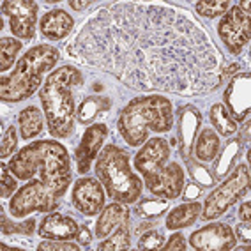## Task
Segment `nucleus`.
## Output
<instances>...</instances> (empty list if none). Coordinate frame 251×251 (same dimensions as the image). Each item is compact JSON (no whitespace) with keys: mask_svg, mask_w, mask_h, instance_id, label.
Wrapping results in <instances>:
<instances>
[{"mask_svg":"<svg viewBox=\"0 0 251 251\" xmlns=\"http://www.w3.org/2000/svg\"><path fill=\"white\" fill-rule=\"evenodd\" d=\"M163 250L166 251H184L186 250V241H184V235L182 233H174L170 239H168V242H166L165 246H163Z\"/></svg>","mask_w":251,"mask_h":251,"instance_id":"c9c22d12","label":"nucleus"},{"mask_svg":"<svg viewBox=\"0 0 251 251\" xmlns=\"http://www.w3.org/2000/svg\"><path fill=\"white\" fill-rule=\"evenodd\" d=\"M106 136H108V127L104 124H92L85 129L76 152H75L76 170L80 174H87L90 170V165L98 157L99 149L103 147Z\"/></svg>","mask_w":251,"mask_h":251,"instance_id":"2eb2a0df","label":"nucleus"},{"mask_svg":"<svg viewBox=\"0 0 251 251\" xmlns=\"http://www.w3.org/2000/svg\"><path fill=\"white\" fill-rule=\"evenodd\" d=\"M241 147L242 144L239 140H230L228 144L225 145V149L221 151V154L214 157V180H223L226 175L232 172V168L235 166V161H237L239 154H241Z\"/></svg>","mask_w":251,"mask_h":251,"instance_id":"412c9836","label":"nucleus"},{"mask_svg":"<svg viewBox=\"0 0 251 251\" xmlns=\"http://www.w3.org/2000/svg\"><path fill=\"white\" fill-rule=\"evenodd\" d=\"M94 170L108 197H112L115 202L135 203L142 197L144 180L129 166V156L124 149L106 145L99 152Z\"/></svg>","mask_w":251,"mask_h":251,"instance_id":"423d86ee","label":"nucleus"},{"mask_svg":"<svg viewBox=\"0 0 251 251\" xmlns=\"http://www.w3.org/2000/svg\"><path fill=\"white\" fill-rule=\"evenodd\" d=\"M152 228V223L151 221H147V223H138L135 228V235H142L144 232H147V230Z\"/></svg>","mask_w":251,"mask_h":251,"instance_id":"a19ab883","label":"nucleus"},{"mask_svg":"<svg viewBox=\"0 0 251 251\" xmlns=\"http://www.w3.org/2000/svg\"><path fill=\"white\" fill-rule=\"evenodd\" d=\"M248 188H250V168L248 165L235 166V170L228 179L207 197L202 207V218L216 220L223 216L242 197V193H246Z\"/></svg>","mask_w":251,"mask_h":251,"instance_id":"0eeeda50","label":"nucleus"},{"mask_svg":"<svg viewBox=\"0 0 251 251\" xmlns=\"http://www.w3.org/2000/svg\"><path fill=\"white\" fill-rule=\"evenodd\" d=\"M73 205L76 211L85 216H96L104 207V189L103 184L92 177H81L73 186L71 195Z\"/></svg>","mask_w":251,"mask_h":251,"instance_id":"ddd939ff","label":"nucleus"},{"mask_svg":"<svg viewBox=\"0 0 251 251\" xmlns=\"http://www.w3.org/2000/svg\"><path fill=\"white\" fill-rule=\"evenodd\" d=\"M112 108V101L104 96H89L81 101L76 110V119L80 124H90L98 115H103Z\"/></svg>","mask_w":251,"mask_h":251,"instance_id":"5701e85b","label":"nucleus"},{"mask_svg":"<svg viewBox=\"0 0 251 251\" xmlns=\"http://www.w3.org/2000/svg\"><path fill=\"white\" fill-rule=\"evenodd\" d=\"M0 168H2V188H0V193H2V198H9L18 189V182L11 174L9 166L2 165Z\"/></svg>","mask_w":251,"mask_h":251,"instance_id":"f704fd0d","label":"nucleus"},{"mask_svg":"<svg viewBox=\"0 0 251 251\" xmlns=\"http://www.w3.org/2000/svg\"><path fill=\"white\" fill-rule=\"evenodd\" d=\"M131 232L127 223H122L121 226H117L115 233L110 237H104L103 241L99 242L98 250L99 251H127L131 248Z\"/></svg>","mask_w":251,"mask_h":251,"instance_id":"393cba45","label":"nucleus"},{"mask_svg":"<svg viewBox=\"0 0 251 251\" xmlns=\"http://www.w3.org/2000/svg\"><path fill=\"white\" fill-rule=\"evenodd\" d=\"M200 211H202V205L197 200L195 202L182 203V205H177L166 216V228L179 230V228H186V226H191L200 218V214H202Z\"/></svg>","mask_w":251,"mask_h":251,"instance_id":"aec40b11","label":"nucleus"},{"mask_svg":"<svg viewBox=\"0 0 251 251\" xmlns=\"http://www.w3.org/2000/svg\"><path fill=\"white\" fill-rule=\"evenodd\" d=\"M235 235L232 228L225 223L207 225L191 233L189 244L198 251H228L235 246Z\"/></svg>","mask_w":251,"mask_h":251,"instance_id":"f8f14e48","label":"nucleus"},{"mask_svg":"<svg viewBox=\"0 0 251 251\" xmlns=\"http://www.w3.org/2000/svg\"><path fill=\"white\" fill-rule=\"evenodd\" d=\"M195 156L200 159V161H212L218 152H220V136L216 135L211 127H207L200 133L197 142V147H193Z\"/></svg>","mask_w":251,"mask_h":251,"instance_id":"b1692460","label":"nucleus"},{"mask_svg":"<svg viewBox=\"0 0 251 251\" xmlns=\"http://www.w3.org/2000/svg\"><path fill=\"white\" fill-rule=\"evenodd\" d=\"M241 144H248L250 142V121L244 124V129H242V138H237Z\"/></svg>","mask_w":251,"mask_h":251,"instance_id":"37998d69","label":"nucleus"},{"mask_svg":"<svg viewBox=\"0 0 251 251\" xmlns=\"http://www.w3.org/2000/svg\"><path fill=\"white\" fill-rule=\"evenodd\" d=\"M7 166L20 180H32L37 175V182L58 202L62 200L71 182L68 149L55 140H39L20 149L18 154L11 157Z\"/></svg>","mask_w":251,"mask_h":251,"instance_id":"f03ea898","label":"nucleus"},{"mask_svg":"<svg viewBox=\"0 0 251 251\" xmlns=\"http://www.w3.org/2000/svg\"><path fill=\"white\" fill-rule=\"evenodd\" d=\"M239 218H241L244 223H250L251 221V203H250V200H246V202L239 207Z\"/></svg>","mask_w":251,"mask_h":251,"instance_id":"ea45409f","label":"nucleus"},{"mask_svg":"<svg viewBox=\"0 0 251 251\" xmlns=\"http://www.w3.org/2000/svg\"><path fill=\"white\" fill-rule=\"evenodd\" d=\"M225 104L228 115L235 122H242L250 117L251 106V75L250 73H237L230 80L225 90Z\"/></svg>","mask_w":251,"mask_h":251,"instance_id":"9d476101","label":"nucleus"},{"mask_svg":"<svg viewBox=\"0 0 251 251\" xmlns=\"http://www.w3.org/2000/svg\"><path fill=\"white\" fill-rule=\"evenodd\" d=\"M211 124L216 127V131L223 136H232L237 131V122L228 115L226 108L223 104H212L211 108Z\"/></svg>","mask_w":251,"mask_h":251,"instance_id":"a878e982","label":"nucleus"},{"mask_svg":"<svg viewBox=\"0 0 251 251\" xmlns=\"http://www.w3.org/2000/svg\"><path fill=\"white\" fill-rule=\"evenodd\" d=\"M117 127L129 147H140L147 142L151 131L168 133L174 127V108L163 96L136 98L126 104Z\"/></svg>","mask_w":251,"mask_h":251,"instance_id":"20e7f679","label":"nucleus"},{"mask_svg":"<svg viewBox=\"0 0 251 251\" xmlns=\"http://www.w3.org/2000/svg\"><path fill=\"white\" fill-rule=\"evenodd\" d=\"M16 144H18V140H16V127H14V126H9V127L4 131V135H2V144H0V156H2V159L14 156Z\"/></svg>","mask_w":251,"mask_h":251,"instance_id":"473e14b6","label":"nucleus"},{"mask_svg":"<svg viewBox=\"0 0 251 251\" xmlns=\"http://www.w3.org/2000/svg\"><path fill=\"white\" fill-rule=\"evenodd\" d=\"M76 241H78V244L80 246H89L90 244V232H89V228L87 226H80V230H78V235H76Z\"/></svg>","mask_w":251,"mask_h":251,"instance_id":"58836bf2","label":"nucleus"},{"mask_svg":"<svg viewBox=\"0 0 251 251\" xmlns=\"http://www.w3.org/2000/svg\"><path fill=\"white\" fill-rule=\"evenodd\" d=\"M78 230H80V225L73 218L60 214V212H53V214H48L45 220L41 221L37 233L43 239L73 241V239H76Z\"/></svg>","mask_w":251,"mask_h":251,"instance_id":"f3484780","label":"nucleus"},{"mask_svg":"<svg viewBox=\"0 0 251 251\" xmlns=\"http://www.w3.org/2000/svg\"><path fill=\"white\" fill-rule=\"evenodd\" d=\"M20 50H22V43L13 37H2L0 41V71H7L14 64L16 60V55L20 53Z\"/></svg>","mask_w":251,"mask_h":251,"instance_id":"cd10ccee","label":"nucleus"},{"mask_svg":"<svg viewBox=\"0 0 251 251\" xmlns=\"http://www.w3.org/2000/svg\"><path fill=\"white\" fill-rule=\"evenodd\" d=\"M2 211V232L4 235L7 233H22V235H30L36 228V220H27V221H22V223H14L7 218V212L4 209H0Z\"/></svg>","mask_w":251,"mask_h":251,"instance_id":"c85d7f7f","label":"nucleus"},{"mask_svg":"<svg viewBox=\"0 0 251 251\" xmlns=\"http://www.w3.org/2000/svg\"><path fill=\"white\" fill-rule=\"evenodd\" d=\"M58 62V50L51 45H39L22 55L16 68L0 78V98L7 103H20L30 98L43 83L45 73Z\"/></svg>","mask_w":251,"mask_h":251,"instance_id":"39448f33","label":"nucleus"},{"mask_svg":"<svg viewBox=\"0 0 251 251\" xmlns=\"http://www.w3.org/2000/svg\"><path fill=\"white\" fill-rule=\"evenodd\" d=\"M140 92L207 94L223 80V58L186 9L159 2H117L83 22L66 48Z\"/></svg>","mask_w":251,"mask_h":251,"instance_id":"f257e3e1","label":"nucleus"},{"mask_svg":"<svg viewBox=\"0 0 251 251\" xmlns=\"http://www.w3.org/2000/svg\"><path fill=\"white\" fill-rule=\"evenodd\" d=\"M186 163H188L189 174H191V177H193V182L202 184V186H205V188L214 186L216 184L214 177H212V174L207 170L205 166L200 165V163H197V161H193V159H189V157L186 159Z\"/></svg>","mask_w":251,"mask_h":251,"instance_id":"7c9ffc66","label":"nucleus"},{"mask_svg":"<svg viewBox=\"0 0 251 251\" xmlns=\"http://www.w3.org/2000/svg\"><path fill=\"white\" fill-rule=\"evenodd\" d=\"M177 113H179V151L180 156L188 159L193 154L195 138L202 124V113L191 104L180 106Z\"/></svg>","mask_w":251,"mask_h":251,"instance_id":"dca6fc26","label":"nucleus"},{"mask_svg":"<svg viewBox=\"0 0 251 251\" xmlns=\"http://www.w3.org/2000/svg\"><path fill=\"white\" fill-rule=\"evenodd\" d=\"M39 251H78L80 244H75L71 241H53V239H46L37 246Z\"/></svg>","mask_w":251,"mask_h":251,"instance_id":"72a5a7b5","label":"nucleus"},{"mask_svg":"<svg viewBox=\"0 0 251 251\" xmlns=\"http://www.w3.org/2000/svg\"><path fill=\"white\" fill-rule=\"evenodd\" d=\"M145 186L154 197H161L166 200H175L182 193L184 186V170L179 163L165 165L154 175H149L144 179Z\"/></svg>","mask_w":251,"mask_h":251,"instance_id":"9b49d317","label":"nucleus"},{"mask_svg":"<svg viewBox=\"0 0 251 251\" xmlns=\"http://www.w3.org/2000/svg\"><path fill=\"white\" fill-rule=\"evenodd\" d=\"M2 13L9 18L13 36L20 39H32L36 34L39 5L34 0H5L2 2Z\"/></svg>","mask_w":251,"mask_h":251,"instance_id":"1a4fd4ad","label":"nucleus"},{"mask_svg":"<svg viewBox=\"0 0 251 251\" xmlns=\"http://www.w3.org/2000/svg\"><path fill=\"white\" fill-rule=\"evenodd\" d=\"M195 9L200 16L203 18H216L220 14H225L230 9V2L226 0H212V2H197L195 4Z\"/></svg>","mask_w":251,"mask_h":251,"instance_id":"c756f323","label":"nucleus"},{"mask_svg":"<svg viewBox=\"0 0 251 251\" xmlns=\"http://www.w3.org/2000/svg\"><path fill=\"white\" fill-rule=\"evenodd\" d=\"M218 34L225 46L228 48L232 55H241L242 50L246 48L251 39V23L250 13L242 11L239 5L230 7L223 14L218 25Z\"/></svg>","mask_w":251,"mask_h":251,"instance_id":"6e6552de","label":"nucleus"},{"mask_svg":"<svg viewBox=\"0 0 251 251\" xmlns=\"http://www.w3.org/2000/svg\"><path fill=\"white\" fill-rule=\"evenodd\" d=\"M200 193H202V189L198 188L197 182H189L188 186H186V189H184V200H197L198 197H200Z\"/></svg>","mask_w":251,"mask_h":251,"instance_id":"e433bc0d","label":"nucleus"},{"mask_svg":"<svg viewBox=\"0 0 251 251\" xmlns=\"http://www.w3.org/2000/svg\"><path fill=\"white\" fill-rule=\"evenodd\" d=\"M18 127L23 140H32L39 136L43 133V129H45V122H43V115H41L39 108H23L18 115Z\"/></svg>","mask_w":251,"mask_h":251,"instance_id":"4be33fe9","label":"nucleus"},{"mask_svg":"<svg viewBox=\"0 0 251 251\" xmlns=\"http://www.w3.org/2000/svg\"><path fill=\"white\" fill-rule=\"evenodd\" d=\"M75 27V20L64 9H53L41 18V34L50 41H60L69 36Z\"/></svg>","mask_w":251,"mask_h":251,"instance_id":"a211bd4d","label":"nucleus"},{"mask_svg":"<svg viewBox=\"0 0 251 251\" xmlns=\"http://www.w3.org/2000/svg\"><path fill=\"white\" fill-rule=\"evenodd\" d=\"M170 157V145L165 138H151L135 156V168L142 177H149L159 172Z\"/></svg>","mask_w":251,"mask_h":251,"instance_id":"4468645a","label":"nucleus"},{"mask_svg":"<svg viewBox=\"0 0 251 251\" xmlns=\"http://www.w3.org/2000/svg\"><path fill=\"white\" fill-rule=\"evenodd\" d=\"M168 202L166 198L159 197H149V198H140L138 205H136V214L140 218H147V220H154L159 218L168 211Z\"/></svg>","mask_w":251,"mask_h":251,"instance_id":"bb28decb","label":"nucleus"},{"mask_svg":"<svg viewBox=\"0 0 251 251\" xmlns=\"http://www.w3.org/2000/svg\"><path fill=\"white\" fill-rule=\"evenodd\" d=\"M129 220V211L126 203H110L99 212L98 216V223H96V237L104 239L108 237L112 230H115L117 226H121L122 223H127Z\"/></svg>","mask_w":251,"mask_h":251,"instance_id":"6ab92c4d","label":"nucleus"},{"mask_svg":"<svg viewBox=\"0 0 251 251\" xmlns=\"http://www.w3.org/2000/svg\"><path fill=\"white\" fill-rule=\"evenodd\" d=\"M163 244H165V235L159 230H147L140 235L138 241V250L151 251V250H161Z\"/></svg>","mask_w":251,"mask_h":251,"instance_id":"2f4dec72","label":"nucleus"},{"mask_svg":"<svg viewBox=\"0 0 251 251\" xmlns=\"http://www.w3.org/2000/svg\"><path fill=\"white\" fill-rule=\"evenodd\" d=\"M89 5H90V2H75V0L69 2V7L75 11H83L85 7H89Z\"/></svg>","mask_w":251,"mask_h":251,"instance_id":"79ce46f5","label":"nucleus"},{"mask_svg":"<svg viewBox=\"0 0 251 251\" xmlns=\"http://www.w3.org/2000/svg\"><path fill=\"white\" fill-rule=\"evenodd\" d=\"M83 83L76 68L62 66L46 76L39 90L43 112L48 121V129L55 138H68L75 127V90Z\"/></svg>","mask_w":251,"mask_h":251,"instance_id":"7ed1b4c3","label":"nucleus"},{"mask_svg":"<svg viewBox=\"0 0 251 251\" xmlns=\"http://www.w3.org/2000/svg\"><path fill=\"white\" fill-rule=\"evenodd\" d=\"M237 235H239V241L242 242H250L251 241V225L250 223H242L237 226Z\"/></svg>","mask_w":251,"mask_h":251,"instance_id":"4c0bfd02","label":"nucleus"}]
</instances>
